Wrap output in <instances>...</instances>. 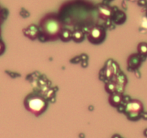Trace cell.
I'll return each mask as SVG.
<instances>
[{
    "instance_id": "1",
    "label": "cell",
    "mask_w": 147,
    "mask_h": 138,
    "mask_svg": "<svg viewBox=\"0 0 147 138\" xmlns=\"http://www.w3.org/2000/svg\"><path fill=\"white\" fill-rule=\"evenodd\" d=\"M40 36L45 40H55L60 37L63 30V22L57 14L50 13L40 20L39 23Z\"/></svg>"
},
{
    "instance_id": "2",
    "label": "cell",
    "mask_w": 147,
    "mask_h": 138,
    "mask_svg": "<svg viewBox=\"0 0 147 138\" xmlns=\"http://www.w3.org/2000/svg\"><path fill=\"white\" fill-rule=\"evenodd\" d=\"M24 106L26 109L35 116L42 114L46 110L47 101L44 98L35 95H30L24 99Z\"/></svg>"
},
{
    "instance_id": "3",
    "label": "cell",
    "mask_w": 147,
    "mask_h": 138,
    "mask_svg": "<svg viewBox=\"0 0 147 138\" xmlns=\"http://www.w3.org/2000/svg\"><path fill=\"white\" fill-rule=\"evenodd\" d=\"M144 112V106L142 102L137 99H131L125 105L124 113L128 119L131 120H137L142 116Z\"/></svg>"
},
{
    "instance_id": "4",
    "label": "cell",
    "mask_w": 147,
    "mask_h": 138,
    "mask_svg": "<svg viewBox=\"0 0 147 138\" xmlns=\"http://www.w3.org/2000/svg\"><path fill=\"white\" fill-rule=\"evenodd\" d=\"M106 31L101 26L96 25L91 27L88 33V40L93 44H99L104 40Z\"/></svg>"
},
{
    "instance_id": "5",
    "label": "cell",
    "mask_w": 147,
    "mask_h": 138,
    "mask_svg": "<svg viewBox=\"0 0 147 138\" xmlns=\"http://www.w3.org/2000/svg\"><path fill=\"white\" fill-rule=\"evenodd\" d=\"M23 33L26 37L32 40H34L40 37V30L39 27L36 24H30L23 30Z\"/></svg>"
},
{
    "instance_id": "6",
    "label": "cell",
    "mask_w": 147,
    "mask_h": 138,
    "mask_svg": "<svg viewBox=\"0 0 147 138\" xmlns=\"http://www.w3.org/2000/svg\"><path fill=\"white\" fill-rule=\"evenodd\" d=\"M99 17L103 20H108L113 16L114 11L106 4H99L97 7Z\"/></svg>"
},
{
    "instance_id": "7",
    "label": "cell",
    "mask_w": 147,
    "mask_h": 138,
    "mask_svg": "<svg viewBox=\"0 0 147 138\" xmlns=\"http://www.w3.org/2000/svg\"><path fill=\"white\" fill-rule=\"evenodd\" d=\"M142 62V56L139 53H134L131 55L127 60L128 67L131 69H136L140 66Z\"/></svg>"
},
{
    "instance_id": "8",
    "label": "cell",
    "mask_w": 147,
    "mask_h": 138,
    "mask_svg": "<svg viewBox=\"0 0 147 138\" xmlns=\"http://www.w3.org/2000/svg\"><path fill=\"white\" fill-rule=\"evenodd\" d=\"M123 96L121 93H119V92H114V93H111L109 96V101L111 106H114V107H118L119 105H121L123 102Z\"/></svg>"
},
{
    "instance_id": "9",
    "label": "cell",
    "mask_w": 147,
    "mask_h": 138,
    "mask_svg": "<svg viewBox=\"0 0 147 138\" xmlns=\"http://www.w3.org/2000/svg\"><path fill=\"white\" fill-rule=\"evenodd\" d=\"M84 33L82 30H76L73 32H72V37L71 39L73 40V41L76 42V43H80V42L83 41L84 39Z\"/></svg>"
},
{
    "instance_id": "10",
    "label": "cell",
    "mask_w": 147,
    "mask_h": 138,
    "mask_svg": "<svg viewBox=\"0 0 147 138\" xmlns=\"http://www.w3.org/2000/svg\"><path fill=\"white\" fill-rule=\"evenodd\" d=\"M72 37V32L68 29L64 28L62 30L61 33L60 34L59 38L61 39L63 42H68L71 40Z\"/></svg>"
},
{
    "instance_id": "11",
    "label": "cell",
    "mask_w": 147,
    "mask_h": 138,
    "mask_svg": "<svg viewBox=\"0 0 147 138\" xmlns=\"http://www.w3.org/2000/svg\"><path fill=\"white\" fill-rule=\"evenodd\" d=\"M126 77L123 74V73H119L116 76V82L115 83H116V86H122V87H124L126 83Z\"/></svg>"
},
{
    "instance_id": "12",
    "label": "cell",
    "mask_w": 147,
    "mask_h": 138,
    "mask_svg": "<svg viewBox=\"0 0 147 138\" xmlns=\"http://www.w3.org/2000/svg\"><path fill=\"white\" fill-rule=\"evenodd\" d=\"M138 53L141 56L147 55V43H140L138 45L137 47Z\"/></svg>"
},
{
    "instance_id": "13",
    "label": "cell",
    "mask_w": 147,
    "mask_h": 138,
    "mask_svg": "<svg viewBox=\"0 0 147 138\" xmlns=\"http://www.w3.org/2000/svg\"><path fill=\"white\" fill-rule=\"evenodd\" d=\"M106 91L107 92H109V93H110L111 94L114 93V92H116V91H117L116 83L113 81L108 82L106 85Z\"/></svg>"
},
{
    "instance_id": "14",
    "label": "cell",
    "mask_w": 147,
    "mask_h": 138,
    "mask_svg": "<svg viewBox=\"0 0 147 138\" xmlns=\"http://www.w3.org/2000/svg\"><path fill=\"white\" fill-rule=\"evenodd\" d=\"M4 51H5V44L2 40H0V55H1Z\"/></svg>"
},
{
    "instance_id": "15",
    "label": "cell",
    "mask_w": 147,
    "mask_h": 138,
    "mask_svg": "<svg viewBox=\"0 0 147 138\" xmlns=\"http://www.w3.org/2000/svg\"><path fill=\"white\" fill-rule=\"evenodd\" d=\"M2 21H3V15H2V11H1V9H0V25H1V24L2 23Z\"/></svg>"
},
{
    "instance_id": "16",
    "label": "cell",
    "mask_w": 147,
    "mask_h": 138,
    "mask_svg": "<svg viewBox=\"0 0 147 138\" xmlns=\"http://www.w3.org/2000/svg\"><path fill=\"white\" fill-rule=\"evenodd\" d=\"M107 1H112V0H107Z\"/></svg>"
}]
</instances>
